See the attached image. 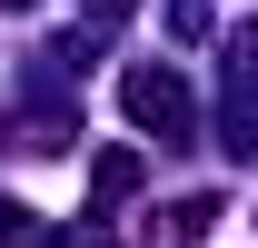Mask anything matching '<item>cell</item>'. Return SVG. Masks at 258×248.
Listing matches in <instances>:
<instances>
[{
    "label": "cell",
    "mask_w": 258,
    "mask_h": 248,
    "mask_svg": "<svg viewBox=\"0 0 258 248\" xmlns=\"http://www.w3.org/2000/svg\"><path fill=\"white\" fill-rule=\"evenodd\" d=\"M129 119L139 129H159V139H179V129H189V90H179V70H129Z\"/></svg>",
    "instance_id": "cell-1"
},
{
    "label": "cell",
    "mask_w": 258,
    "mask_h": 248,
    "mask_svg": "<svg viewBox=\"0 0 258 248\" xmlns=\"http://www.w3.org/2000/svg\"><path fill=\"white\" fill-rule=\"evenodd\" d=\"M129 189H139V159L109 149V159H99V199H129Z\"/></svg>",
    "instance_id": "cell-2"
},
{
    "label": "cell",
    "mask_w": 258,
    "mask_h": 248,
    "mask_svg": "<svg viewBox=\"0 0 258 248\" xmlns=\"http://www.w3.org/2000/svg\"><path fill=\"white\" fill-rule=\"evenodd\" d=\"M10 10H30V0H10Z\"/></svg>",
    "instance_id": "cell-3"
}]
</instances>
